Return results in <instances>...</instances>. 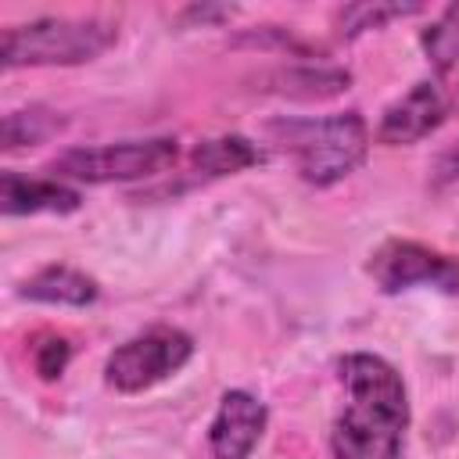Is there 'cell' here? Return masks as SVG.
I'll return each mask as SVG.
<instances>
[{
  "label": "cell",
  "instance_id": "1",
  "mask_svg": "<svg viewBox=\"0 0 459 459\" xmlns=\"http://www.w3.org/2000/svg\"><path fill=\"white\" fill-rule=\"evenodd\" d=\"M348 391L344 412L333 420L330 448L337 459H398L409 427L405 384L380 355H344L337 362Z\"/></svg>",
  "mask_w": 459,
  "mask_h": 459
},
{
  "label": "cell",
  "instance_id": "2",
  "mask_svg": "<svg viewBox=\"0 0 459 459\" xmlns=\"http://www.w3.org/2000/svg\"><path fill=\"white\" fill-rule=\"evenodd\" d=\"M273 133L298 158V172L305 183L330 186L355 172L369 151V126L359 111H341L319 122H276Z\"/></svg>",
  "mask_w": 459,
  "mask_h": 459
},
{
  "label": "cell",
  "instance_id": "3",
  "mask_svg": "<svg viewBox=\"0 0 459 459\" xmlns=\"http://www.w3.org/2000/svg\"><path fill=\"white\" fill-rule=\"evenodd\" d=\"M115 25L100 18H36L29 25L4 29V68L22 65H82L100 57L115 43Z\"/></svg>",
  "mask_w": 459,
  "mask_h": 459
},
{
  "label": "cell",
  "instance_id": "4",
  "mask_svg": "<svg viewBox=\"0 0 459 459\" xmlns=\"http://www.w3.org/2000/svg\"><path fill=\"white\" fill-rule=\"evenodd\" d=\"M176 140H126V143H104V147H75L65 151L50 169L57 176H72L82 183H122V179H143L158 176L169 165H176Z\"/></svg>",
  "mask_w": 459,
  "mask_h": 459
},
{
  "label": "cell",
  "instance_id": "5",
  "mask_svg": "<svg viewBox=\"0 0 459 459\" xmlns=\"http://www.w3.org/2000/svg\"><path fill=\"white\" fill-rule=\"evenodd\" d=\"M194 355V341L176 330V326H154L126 344H118L111 355H108V384L133 394V391H143L158 380H165L169 373H176L186 359Z\"/></svg>",
  "mask_w": 459,
  "mask_h": 459
},
{
  "label": "cell",
  "instance_id": "6",
  "mask_svg": "<svg viewBox=\"0 0 459 459\" xmlns=\"http://www.w3.org/2000/svg\"><path fill=\"white\" fill-rule=\"evenodd\" d=\"M369 276L384 294H398L416 283H434L448 294L459 290V258L437 255L416 240H387L369 258Z\"/></svg>",
  "mask_w": 459,
  "mask_h": 459
},
{
  "label": "cell",
  "instance_id": "7",
  "mask_svg": "<svg viewBox=\"0 0 459 459\" xmlns=\"http://www.w3.org/2000/svg\"><path fill=\"white\" fill-rule=\"evenodd\" d=\"M452 111L448 93L437 82H416L405 97H398L394 104L384 108L380 126H377V140L387 147L398 143H416L427 133H434Z\"/></svg>",
  "mask_w": 459,
  "mask_h": 459
},
{
  "label": "cell",
  "instance_id": "8",
  "mask_svg": "<svg viewBox=\"0 0 459 459\" xmlns=\"http://www.w3.org/2000/svg\"><path fill=\"white\" fill-rule=\"evenodd\" d=\"M265 430V405L247 391H226L219 402V416L208 430V445L215 459H247Z\"/></svg>",
  "mask_w": 459,
  "mask_h": 459
},
{
  "label": "cell",
  "instance_id": "9",
  "mask_svg": "<svg viewBox=\"0 0 459 459\" xmlns=\"http://www.w3.org/2000/svg\"><path fill=\"white\" fill-rule=\"evenodd\" d=\"M79 194L54 179H25L18 172L0 176V204L7 215H32V212H75Z\"/></svg>",
  "mask_w": 459,
  "mask_h": 459
},
{
  "label": "cell",
  "instance_id": "10",
  "mask_svg": "<svg viewBox=\"0 0 459 459\" xmlns=\"http://www.w3.org/2000/svg\"><path fill=\"white\" fill-rule=\"evenodd\" d=\"M22 298L29 301H47V305H90L97 298V283L72 269V265H47L39 269L32 280H25L22 287Z\"/></svg>",
  "mask_w": 459,
  "mask_h": 459
},
{
  "label": "cell",
  "instance_id": "11",
  "mask_svg": "<svg viewBox=\"0 0 459 459\" xmlns=\"http://www.w3.org/2000/svg\"><path fill=\"white\" fill-rule=\"evenodd\" d=\"M269 90L283 93V97H298V100H326L337 97L351 86V75L344 68H316V65H301V68H280L269 75Z\"/></svg>",
  "mask_w": 459,
  "mask_h": 459
},
{
  "label": "cell",
  "instance_id": "12",
  "mask_svg": "<svg viewBox=\"0 0 459 459\" xmlns=\"http://www.w3.org/2000/svg\"><path fill=\"white\" fill-rule=\"evenodd\" d=\"M262 161V151L244 136H219L194 147V169L204 176H233Z\"/></svg>",
  "mask_w": 459,
  "mask_h": 459
},
{
  "label": "cell",
  "instance_id": "13",
  "mask_svg": "<svg viewBox=\"0 0 459 459\" xmlns=\"http://www.w3.org/2000/svg\"><path fill=\"white\" fill-rule=\"evenodd\" d=\"M420 4H398V0H362V4H348L341 14H337V29L344 39L366 32V29H380L387 25L391 18H405V14H416Z\"/></svg>",
  "mask_w": 459,
  "mask_h": 459
},
{
  "label": "cell",
  "instance_id": "14",
  "mask_svg": "<svg viewBox=\"0 0 459 459\" xmlns=\"http://www.w3.org/2000/svg\"><path fill=\"white\" fill-rule=\"evenodd\" d=\"M423 50L437 72H452L459 65V0L441 11V18L423 32Z\"/></svg>",
  "mask_w": 459,
  "mask_h": 459
},
{
  "label": "cell",
  "instance_id": "15",
  "mask_svg": "<svg viewBox=\"0 0 459 459\" xmlns=\"http://www.w3.org/2000/svg\"><path fill=\"white\" fill-rule=\"evenodd\" d=\"M61 115L47 111V108H29V111H11L4 118V147H25V143H43L47 136H54L61 129Z\"/></svg>",
  "mask_w": 459,
  "mask_h": 459
},
{
  "label": "cell",
  "instance_id": "16",
  "mask_svg": "<svg viewBox=\"0 0 459 459\" xmlns=\"http://www.w3.org/2000/svg\"><path fill=\"white\" fill-rule=\"evenodd\" d=\"M68 355H72V348H68V341L65 337H47V341H39L36 344V373L43 377V380H54V377H61L65 373V366H68Z\"/></svg>",
  "mask_w": 459,
  "mask_h": 459
},
{
  "label": "cell",
  "instance_id": "17",
  "mask_svg": "<svg viewBox=\"0 0 459 459\" xmlns=\"http://www.w3.org/2000/svg\"><path fill=\"white\" fill-rule=\"evenodd\" d=\"M459 179V140L452 147H445L430 169V183L434 186H445V183H455Z\"/></svg>",
  "mask_w": 459,
  "mask_h": 459
},
{
  "label": "cell",
  "instance_id": "18",
  "mask_svg": "<svg viewBox=\"0 0 459 459\" xmlns=\"http://www.w3.org/2000/svg\"><path fill=\"white\" fill-rule=\"evenodd\" d=\"M233 14V7H222V4H190L183 14H179V22L186 25V22H222V18H230Z\"/></svg>",
  "mask_w": 459,
  "mask_h": 459
},
{
  "label": "cell",
  "instance_id": "19",
  "mask_svg": "<svg viewBox=\"0 0 459 459\" xmlns=\"http://www.w3.org/2000/svg\"><path fill=\"white\" fill-rule=\"evenodd\" d=\"M448 100H452V108H459V90H455V93H448Z\"/></svg>",
  "mask_w": 459,
  "mask_h": 459
}]
</instances>
